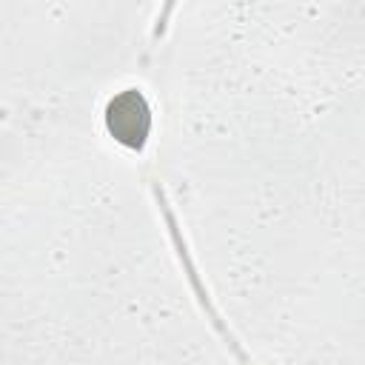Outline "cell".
Instances as JSON below:
<instances>
[{"label":"cell","instance_id":"6da1fadb","mask_svg":"<svg viewBox=\"0 0 365 365\" xmlns=\"http://www.w3.org/2000/svg\"><path fill=\"white\" fill-rule=\"evenodd\" d=\"M106 125L111 137L128 148H140L151 131V108L137 88H125L108 100Z\"/></svg>","mask_w":365,"mask_h":365}]
</instances>
